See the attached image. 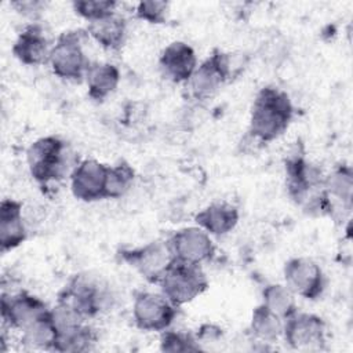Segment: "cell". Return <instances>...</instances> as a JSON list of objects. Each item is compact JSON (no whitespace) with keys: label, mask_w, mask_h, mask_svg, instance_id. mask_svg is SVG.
Wrapping results in <instances>:
<instances>
[{"label":"cell","mask_w":353,"mask_h":353,"mask_svg":"<svg viewBox=\"0 0 353 353\" xmlns=\"http://www.w3.org/2000/svg\"><path fill=\"white\" fill-rule=\"evenodd\" d=\"M292 117L294 106L288 94L277 87L266 85L254 99L248 135L259 143L272 142L285 132Z\"/></svg>","instance_id":"6da1fadb"},{"label":"cell","mask_w":353,"mask_h":353,"mask_svg":"<svg viewBox=\"0 0 353 353\" xmlns=\"http://www.w3.org/2000/svg\"><path fill=\"white\" fill-rule=\"evenodd\" d=\"M26 161L32 178L40 185L70 176L79 164L65 141L54 135L36 139L26 150Z\"/></svg>","instance_id":"7a4b0ae2"},{"label":"cell","mask_w":353,"mask_h":353,"mask_svg":"<svg viewBox=\"0 0 353 353\" xmlns=\"http://www.w3.org/2000/svg\"><path fill=\"white\" fill-rule=\"evenodd\" d=\"M245 61L240 54L214 50L212 54L197 65L186 83L193 99L205 101L211 98L228 80L244 69Z\"/></svg>","instance_id":"3957f363"},{"label":"cell","mask_w":353,"mask_h":353,"mask_svg":"<svg viewBox=\"0 0 353 353\" xmlns=\"http://www.w3.org/2000/svg\"><path fill=\"white\" fill-rule=\"evenodd\" d=\"M57 302L68 306L87 320L109 309L113 296L99 279L88 274H76L58 294Z\"/></svg>","instance_id":"277c9868"},{"label":"cell","mask_w":353,"mask_h":353,"mask_svg":"<svg viewBox=\"0 0 353 353\" xmlns=\"http://www.w3.org/2000/svg\"><path fill=\"white\" fill-rule=\"evenodd\" d=\"M84 34H87L85 30H66L52 44L48 63L52 73L59 79L69 81L85 79L91 62L81 44Z\"/></svg>","instance_id":"5b68a950"},{"label":"cell","mask_w":353,"mask_h":353,"mask_svg":"<svg viewBox=\"0 0 353 353\" xmlns=\"http://www.w3.org/2000/svg\"><path fill=\"white\" fill-rule=\"evenodd\" d=\"M161 294L176 307L200 296L208 288V279L199 265L176 262L159 281Z\"/></svg>","instance_id":"8992f818"},{"label":"cell","mask_w":353,"mask_h":353,"mask_svg":"<svg viewBox=\"0 0 353 353\" xmlns=\"http://www.w3.org/2000/svg\"><path fill=\"white\" fill-rule=\"evenodd\" d=\"M120 258L152 284H159L165 272L175 263L167 241H150L141 247L123 248Z\"/></svg>","instance_id":"52a82bcc"},{"label":"cell","mask_w":353,"mask_h":353,"mask_svg":"<svg viewBox=\"0 0 353 353\" xmlns=\"http://www.w3.org/2000/svg\"><path fill=\"white\" fill-rule=\"evenodd\" d=\"M178 307L163 294L139 291L132 302V319L135 325L148 332H163L174 323Z\"/></svg>","instance_id":"ba28073f"},{"label":"cell","mask_w":353,"mask_h":353,"mask_svg":"<svg viewBox=\"0 0 353 353\" xmlns=\"http://www.w3.org/2000/svg\"><path fill=\"white\" fill-rule=\"evenodd\" d=\"M283 274L285 285L294 295L303 299L316 301L325 290L327 280L323 269L309 258L296 256L288 259L284 265Z\"/></svg>","instance_id":"9c48e42d"},{"label":"cell","mask_w":353,"mask_h":353,"mask_svg":"<svg viewBox=\"0 0 353 353\" xmlns=\"http://www.w3.org/2000/svg\"><path fill=\"white\" fill-rule=\"evenodd\" d=\"M176 262L201 265L212 259L215 245L211 236L199 226H189L176 230L167 240Z\"/></svg>","instance_id":"30bf717a"},{"label":"cell","mask_w":353,"mask_h":353,"mask_svg":"<svg viewBox=\"0 0 353 353\" xmlns=\"http://www.w3.org/2000/svg\"><path fill=\"white\" fill-rule=\"evenodd\" d=\"M0 313L3 323L14 330H25L36 320L50 313L44 301L29 294L28 291L1 294Z\"/></svg>","instance_id":"8fae6325"},{"label":"cell","mask_w":353,"mask_h":353,"mask_svg":"<svg viewBox=\"0 0 353 353\" xmlns=\"http://www.w3.org/2000/svg\"><path fill=\"white\" fill-rule=\"evenodd\" d=\"M281 336L291 349L319 350L325 343V323L317 314L295 312L284 320Z\"/></svg>","instance_id":"7c38bea8"},{"label":"cell","mask_w":353,"mask_h":353,"mask_svg":"<svg viewBox=\"0 0 353 353\" xmlns=\"http://www.w3.org/2000/svg\"><path fill=\"white\" fill-rule=\"evenodd\" d=\"M109 165L85 159L79 161L70 174V190L77 200L92 203L106 199V181Z\"/></svg>","instance_id":"4fadbf2b"},{"label":"cell","mask_w":353,"mask_h":353,"mask_svg":"<svg viewBox=\"0 0 353 353\" xmlns=\"http://www.w3.org/2000/svg\"><path fill=\"white\" fill-rule=\"evenodd\" d=\"M197 57L192 46L185 41H172L159 58L163 76L172 83H188L197 68Z\"/></svg>","instance_id":"5bb4252c"},{"label":"cell","mask_w":353,"mask_h":353,"mask_svg":"<svg viewBox=\"0 0 353 353\" xmlns=\"http://www.w3.org/2000/svg\"><path fill=\"white\" fill-rule=\"evenodd\" d=\"M51 48L41 25L32 22L19 32L12 44V54L21 63L37 66L48 62Z\"/></svg>","instance_id":"9a60e30c"},{"label":"cell","mask_w":353,"mask_h":353,"mask_svg":"<svg viewBox=\"0 0 353 353\" xmlns=\"http://www.w3.org/2000/svg\"><path fill=\"white\" fill-rule=\"evenodd\" d=\"M28 239L22 203L4 199L0 203V247L3 252L19 247Z\"/></svg>","instance_id":"2e32d148"},{"label":"cell","mask_w":353,"mask_h":353,"mask_svg":"<svg viewBox=\"0 0 353 353\" xmlns=\"http://www.w3.org/2000/svg\"><path fill=\"white\" fill-rule=\"evenodd\" d=\"M324 190L331 204V215H341L339 210H352L353 197V171L347 164H341L332 170L331 174L324 176Z\"/></svg>","instance_id":"e0dca14e"},{"label":"cell","mask_w":353,"mask_h":353,"mask_svg":"<svg viewBox=\"0 0 353 353\" xmlns=\"http://www.w3.org/2000/svg\"><path fill=\"white\" fill-rule=\"evenodd\" d=\"M239 210L229 203H212L199 211L194 222L210 236H225L239 223Z\"/></svg>","instance_id":"ac0fdd59"},{"label":"cell","mask_w":353,"mask_h":353,"mask_svg":"<svg viewBox=\"0 0 353 353\" xmlns=\"http://www.w3.org/2000/svg\"><path fill=\"white\" fill-rule=\"evenodd\" d=\"M85 32L102 48L109 51H117L125 43L127 22L120 14L113 12L103 18L88 22Z\"/></svg>","instance_id":"d6986e66"},{"label":"cell","mask_w":353,"mask_h":353,"mask_svg":"<svg viewBox=\"0 0 353 353\" xmlns=\"http://www.w3.org/2000/svg\"><path fill=\"white\" fill-rule=\"evenodd\" d=\"M88 97L92 101L102 102L116 91L120 83L117 66L109 62H92L85 73Z\"/></svg>","instance_id":"ffe728a7"},{"label":"cell","mask_w":353,"mask_h":353,"mask_svg":"<svg viewBox=\"0 0 353 353\" xmlns=\"http://www.w3.org/2000/svg\"><path fill=\"white\" fill-rule=\"evenodd\" d=\"M97 342L95 331L85 321L57 328L54 349L57 352H87Z\"/></svg>","instance_id":"44dd1931"},{"label":"cell","mask_w":353,"mask_h":353,"mask_svg":"<svg viewBox=\"0 0 353 353\" xmlns=\"http://www.w3.org/2000/svg\"><path fill=\"white\" fill-rule=\"evenodd\" d=\"M283 327L284 320L270 312L265 305L261 303L252 310L250 332L261 342H276L283 335Z\"/></svg>","instance_id":"7402d4cb"},{"label":"cell","mask_w":353,"mask_h":353,"mask_svg":"<svg viewBox=\"0 0 353 353\" xmlns=\"http://www.w3.org/2000/svg\"><path fill=\"white\" fill-rule=\"evenodd\" d=\"M55 339H57V328L52 323L51 314L48 313L44 317L28 325L25 330H22L21 343L28 349L52 350Z\"/></svg>","instance_id":"603a6c76"},{"label":"cell","mask_w":353,"mask_h":353,"mask_svg":"<svg viewBox=\"0 0 353 353\" xmlns=\"http://www.w3.org/2000/svg\"><path fill=\"white\" fill-rule=\"evenodd\" d=\"M262 305L283 320L298 312L295 295L285 284H268L262 291Z\"/></svg>","instance_id":"cb8c5ba5"},{"label":"cell","mask_w":353,"mask_h":353,"mask_svg":"<svg viewBox=\"0 0 353 353\" xmlns=\"http://www.w3.org/2000/svg\"><path fill=\"white\" fill-rule=\"evenodd\" d=\"M135 178L134 168L127 161L109 167L106 181V199H120L131 188Z\"/></svg>","instance_id":"d4e9b609"},{"label":"cell","mask_w":353,"mask_h":353,"mask_svg":"<svg viewBox=\"0 0 353 353\" xmlns=\"http://www.w3.org/2000/svg\"><path fill=\"white\" fill-rule=\"evenodd\" d=\"M160 350L170 352V353L197 352V350H201V346L199 345L196 336L188 332L165 330L161 332V336H160Z\"/></svg>","instance_id":"484cf974"},{"label":"cell","mask_w":353,"mask_h":353,"mask_svg":"<svg viewBox=\"0 0 353 353\" xmlns=\"http://www.w3.org/2000/svg\"><path fill=\"white\" fill-rule=\"evenodd\" d=\"M72 7L77 15L91 22L116 12L117 3L113 0H76Z\"/></svg>","instance_id":"4316f807"},{"label":"cell","mask_w":353,"mask_h":353,"mask_svg":"<svg viewBox=\"0 0 353 353\" xmlns=\"http://www.w3.org/2000/svg\"><path fill=\"white\" fill-rule=\"evenodd\" d=\"M170 11V3L161 0H146L137 4L135 17L149 23H164Z\"/></svg>","instance_id":"83f0119b"},{"label":"cell","mask_w":353,"mask_h":353,"mask_svg":"<svg viewBox=\"0 0 353 353\" xmlns=\"http://www.w3.org/2000/svg\"><path fill=\"white\" fill-rule=\"evenodd\" d=\"M221 336H222V330L218 325L210 324V323L203 324L196 334V339L199 345L205 342H216L221 339Z\"/></svg>","instance_id":"f1b7e54d"},{"label":"cell","mask_w":353,"mask_h":353,"mask_svg":"<svg viewBox=\"0 0 353 353\" xmlns=\"http://www.w3.org/2000/svg\"><path fill=\"white\" fill-rule=\"evenodd\" d=\"M11 6H12L18 12L33 18L34 15H37V14L43 10L44 3H43V1H12Z\"/></svg>","instance_id":"f546056e"}]
</instances>
